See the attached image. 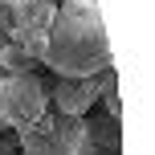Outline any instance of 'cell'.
I'll return each instance as SVG.
<instances>
[{
  "label": "cell",
  "mask_w": 155,
  "mask_h": 155,
  "mask_svg": "<svg viewBox=\"0 0 155 155\" xmlns=\"http://www.w3.org/2000/svg\"><path fill=\"white\" fill-rule=\"evenodd\" d=\"M41 65H49L53 78H94L106 65H114L98 0L57 4L53 25L45 33V61Z\"/></svg>",
  "instance_id": "obj_1"
},
{
  "label": "cell",
  "mask_w": 155,
  "mask_h": 155,
  "mask_svg": "<svg viewBox=\"0 0 155 155\" xmlns=\"http://www.w3.org/2000/svg\"><path fill=\"white\" fill-rule=\"evenodd\" d=\"M16 139H21V151H25V155H82L86 118L45 110L33 127L16 131Z\"/></svg>",
  "instance_id": "obj_2"
},
{
  "label": "cell",
  "mask_w": 155,
  "mask_h": 155,
  "mask_svg": "<svg viewBox=\"0 0 155 155\" xmlns=\"http://www.w3.org/2000/svg\"><path fill=\"white\" fill-rule=\"evenodd\" d=\"M49 110V86L33 74H4L0 78V123L8 131H25Z\"/></svg>",
  "instance_id": "obj_3"
},
{
  "label": "cell",
  "mask_w": 155,
  "mask_h": 155,
  "mask_svg": "<svg viewBox=\"0 0 155 155\" xmlns=\"http://www.w3.org/2000/svg\"><path fill=\"white\" fill-rule=\"evenodd\" d=\"M49 98H53V110H57V114L86 118V110L98 102V86H94V78H53Z\"/></svg>",
  "instance_id": "obj_4"
},
{
  "label": "cell",
  "mask_w": 155,
  "mask_h": 155,
  "mask_svg": "<svg viewBox=\"0 0 155 155\" xmlns=\"http://www.w3.org/2000/svg\"><path fill=\"white\" fill-rule=\"evenodd\" d=\"M82 155H123V118L102 114L86 118V139H82Z\"/></svg>",
  "instance_id": "obj_5"
},
{
  "label": "cell",
  "mask_w": 155,
  "mask_h": 155,
  "mask_svg": "<svg viewBox=\"0 0 155 155\" xmlns=\"http://www.w3.org/2000/svg\"><path fill=\"white\" fill-rule=\"evenodd\" d=\"M53 12H57V0H21V4H12V41L21 33H45L53 25Z\"/></svg>",
  "instance_id": "obj_6"
},
{
  "label": "cell",
  "mask_w": 155,
  "mask_h": 155,
  "mask_svg": "<svg viewBox=\"0 0 155 155\" xmlns=\"http://www.w3.org/2000/svg\"><path fill=\"white\" fill-rule=\"evenodd\" d=\"M94 86H98V98H102V106H106V114L123 118V98H118V74H114V65H106L102 74H94Z\"/></svg>",
  "instance_id": "obj_7"
},
{
  "label": "cell",
  "mask_w": 155,
  "mask_h": 155,
  "mask_svg": "<svg viewBox=\"0 0 155 155\" xmlns=\"http://www.w3.org/2000/svg\"><path fill=\"white\" fill-rule=\"evenodd\" d=\"M33 65H37V61H33L16 41H8V45L0 49V78H4V74H33Z\"/></svg>",
  "instance_id": "obj_8"
},
{
  "label": "cell",
  "mask_w": 155,
  "mask_h": 155,
  "mask_svg": "<svg viewBox=\"0 0 155 155\" xmlns=\"http://www.w3.org/2000/svg\"><path fill=\"white\" fill-rule=\"evenodd\" d=\"M0 155H21V139H16V131H0Z\"/></svg>",
  "instance_id": "obj_9"
},
{
  "label": "cell",
  "mask_w": 155,
  "mask_h": 155,
  "mask_svg": "<svg viewBox=\"0 0 155 155\" xmlns=\"http://www.w3.org/2000/svg\"><path fill=\"white\" fill-rule=\"evenodd\" d=\"M0 4H8V8H12V4H21V0H0Z\"/></svg>",
  "instance_id": "obj_10"
},
{
  "label": "cell",
  "mask_w": 155,
  "mask_h": 155,
  "mask_svg": "<svg viewBox=\"0 0 155 155\" xmlns=\"http://www.w3.org/2000/svg\"><path fill=\"white\" fill-rule=\"evenodd\" d=\"M0 131H8V127H4V123H0Z\"/></svg>",
  "instance_id": "obj_11"
},
{
  "label": "cell",
  "mask_w": 155,
  "mask_h": 155,
  "mask_svg": "<svg viewBox=\"0 0 155 155\" xmlns=\"http://www.w3.org/2000/svg\"><path fill=\"white\" fill-rule=\"evenodd\" d=\"M0 33H4V29H0Z\"/></svg>",
  "instance_id": "obj_12"
},
{
  "label": "cell",
  "mask_w": 155,
  "mask_h": 155,
  "mask_svg": "<svg viewBox=\"0 0 155 155\" xmlns=\"http://www.w3.org/2000/svg\"><path fill=\"white\" fill-rule=\"evenodd\" d=\"M21 155H25V151H21Z\"/></svg>",
  "instance_id": "obj_13"
}]
</instances>
